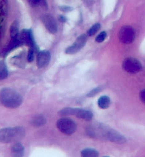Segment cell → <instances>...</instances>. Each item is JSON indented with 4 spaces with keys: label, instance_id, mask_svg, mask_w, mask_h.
Wrapping results in <instances>:
<instances>
[{
    "label": "cell",
    "instance_id": "obj_3",
    "mask_svg": "<svg viewBox=\"0 0 145 157\" xmlns=\"http://www.w3.org/2000/svg\"><path fill=\"white\" fill-rule=\"evenodd\" d=\"M25 129L22 127L0 129V143L3 144L18 142L25 137Z\"/></svg>",
    "mask_w": 145,
    "mask_h": 157
},
{
    "label": "cell",
    "instance_id": "obj_1",
    "mask_svg": "<svg viewBox=\"0 0 145 157\" xmlns=\"http://www.w3.org/2000/svg\"><path fill=\"white\" fill-rule=\"evenodd\" d=\"M86 133L90 137L98 140L108 141L117 144H123L127 140L116 130L103 123H94L86 129Z\"/></svg>",
    "mask_w": 145,
    "mask_h": 157
},
{
    "label": "cell",
    "instance_id": "obj_22",
    "mask_svg": "<svg viewBox=\"0 0 145 157\" xmlns=\"http://www.w3.org/2000/svg\"><path fill=\"white\" fill-rule=\"evenodd\" d=\"M34 53L35 50L30 48V49L28 50V55H27V61L28 62H32L34 59Z\"/></svg>",
    "mask_w": 145,
    "mask_h": 157
},
{
    "label": "cell",
    "instance_id": "obj_17",
    "mask_svg": "<svg viewBox=\"0 0 145 157\" xmlns=\"http://www.w3.org/2000/svg\"><path fill=\"white\" fill-rule=\"evenodd\" d=\"M82 157H97L99 156V152L92 148H86L81 152Z\"/></svg>",
    "mask_w": 145,
    "mask_h": 157
},
{
    "label": "cell",
    "instance_id": "obj_7",
    "mask_svg": "<svg viewBox=\"0 0 145 157\" xmlns=\"http://www.w3.org/2000/svg\"><path fill=\"white\" fill-rule=\"evenodd\" d=\"M119 39L121 43L131 44L134 41L135 38V29L131 26L125 25L121 27L119 32Z\"/></svg>",
    "mask_w": 145,
    "mask_h": 157
},
{
    "label": "cell",
    "instance_id": "obj_14",
    "mask_svg": "<svg viewBox=\"0 0 145 157\" xmlns=\"http://www.w3.org/2000/svg\"><path fill=\"white\" fill-rule=\"evenodd\" d=\"M21 44V42L19 39V37L15 38V39H11L10 42L8 44L6 48L5 49H4V51L2 52L3 55L4 56L7 55V54L10 52L11 50H13L16 48L19 47Z\"/></svg>",
    "mask_w": 145,
    "mask_h": 157
},
{
    "label": "cell",
    "instance_id": "obj_25",
    "mask_svg": "<svg viewBox=\"0 0 145 157\" xmlns=\"http://www.w3.org/2000/svg\"><path fill=\"white\" fill-rule=\"evenodd\" d=\"M29 1H30L31 4L36 5L39 4L40 0H29Z\"/></svg>",
    "mask_w": 145,
    "mask_h": 157
},
{
    "label": "cell",
    "instance_id": "obj_18",
    "mask_svg": "<svg viewBox=\"0 0 145 157\" xmlns=\"http://www.w3.org/2000/svg\"><path fill=\"white\" fill-rule=\"evenodd\" d=\"M9 71L7 66L4 61H0V80L7 78Z\"/></svg>",
    "mask_w": 145,
    "mask_h": 157
},
{
    "label": "cell",
    "instance_id": "obj_19",
    "mask_svg": "<svg viewBox=\"0 0 145 157\" xmlns=\"http://www.w3.org/2000/svg\"><path fill=\"white\" fill-rule=\"evenodd\" d=\"M101 27V25L100 23H96L92 25L87 31V35L89 36H92L99 31Z\"/></svg>",
    "mask_w": 145,
    "mask_h": 157
},
{
    "label": "cell",
    "instance_id": "obj_21",
    "mask_svg": "<svg viewBox=\"0 0 145 157\" xmlns=\"http://www.w3.org/2000/svg\"><path fill=\"white\" fill-rule=\"evenodd\" d=\"M107 35L106 32L105 31H102L101 33H100L98 36L96 37L95 41L97 43H103V41L106 39Z\"/></svg>",
    "mask_w": 145,
    "mask_h": 157
},
{
    "label": "cell",
    "instance_id": "obj_20",
    "mask_svg": "<svg viewBox=\"0 0 145 157\" xmlns=\"http://www.w3.org/2000/svg\"><path fill=\"white\" fill-rule=\"evenodd\" d=\"M102 87L100 86H98L96 88H95L94 89H92L91 91H90L88 94H87V97H94L96 96L97 94L98 93L102 90Z\"/></svg>",
    "mask_w": 145,
    "mask_h": 157
},
{
    "label": "cell",
    "instance_id": "obj_16",
    "mask_svg": "<svg viewBox=\"0 0 145 157\" xmlns=\"http://www.w3.org/2000/svg\"><path fill=\"white\" fill-rule=\"evenodd\" d=\"M19 24L17 21H14L11 24L10 29V33L11 39L17 38L19 36Z\"/></svg>",
    "mask_w": 145,
    "mask_h": 157
},
{
    "label": "cell",
    "instance_id": "obj_11",
    "mask_svg": "<svg viewBox=\"0 0 145 157\" xmlns=\"http://www.w3.org/2000/svg\"><path fill=\"white\" fill-rule=\"evenodd\" d=\"M50 52L46 50L40 51L38 54L36 63L37 66L39 68H43L46 67L49 64L50 61Z\"/></svg>",
    "mask_w": 145,
    "mask_h": 157
},
{
    "label": "cell",
    "instance_id": "obj_13",
    "mask_svg": "<svg viewBox=\"0 0 145 157\" xmlns=\"http://www.w3.org/2000/svg\"><path fill=\"white\" fill-rule=\"evenodd\" d=\"M46 118L42 115H36L31 118L30 121V124L35 127H40L46 124Z\"/></svg>",
    "mask_w": 145,
    "mask_h": 157
},
{
    "label": "cell",
    "instance_id": "obj_15",
    "mask_svg": "<svg viewBox=\"0 0 145 157\" xmlns=\"http://www.w3.org/2000/svg\"><path fill=\"white\" fill-rule=\"evenodd\" d=\"M111 104V99L107 96H102L99 97L98 100V105L102 109H106L108 108Z\"/></svg>",
    "mask_w": 145,
    "mask_h": 157
},
{
    "label": "cell",
    "instance_id": "obj_12",
    "mask_svg": "<svg viewBox=\"0 0 145 157\" xmlns=\"http://www.w3.org/2000/svg\"><path fill=\"white\" fill-rule=\"evenodd\" d=\"M11 154L14 157H23L25 153V147L19 142H15L11 147Z\"/></svg>",
    "mask_w": 145,
    "mask_h": 157
},
{
    "label": "cell",
    "instance_id": "obj_10",
    "mask_svg": "<svg viewBox=\"0 0 145 157\" xmlns=\"http://www.w3.org/2000/svg\"><path fill=\"white\" fill-rule=\"evenodd\" d=\"M42 21L46 28L50 33L52 34L56 33L57 31V25L56 21L52 15L50 14L44 15L42 17Z\"/></svg>",
    "mask_w": 145,
    "mask_h": 157
},
{
    "label": "cell",
    "instance_id": "obj_8",
    "mask_svg": "<svg viewBox=\"0 0 145 157\" xmlns=\"http://www.w3.org/2000/svg\"><path fill=\"white\" fill-rule=\"evenodd\" d=\"M19 40L22 44H25L28 46L33 48L34 50H38V47L36 44L35 39L33 35L32 30L24 29L22 31L20 35Z\"/></svg>",
    "mask_w": 145,
    "mask_h": 157
},
{
    "label": "cell",
    "instance_id": "obj_24",
    "mask_svg": "<svg viewBox=\"0 0 145 157\" xmlns=\"http://www.w3.org/2000/svg\"><path fill=\"white\" fill-rule=\"evenodd\" d=\"M139 98L142 102L144 104L145 102V90L143 89L142 90L139 94Z\"/></svg>",
    "mask_w": 145,
    "mask_h": 157
},
{
    "label": "cell",
    "instance_id": "obj_9",
    "mask_svg": "<svg viewBox=\"0 0 145 157\" xmlns=\"http://www.w3.org/2000/svg\"><path fill=\"white\" fill-rule=\"evenodd\" d=\"M86 42L87 36L85 34H82L78 37L72 45L67 48L65 50V53L67 54H75L78 53L85 47Z\"/></svg>",
    "mask_w": 145,
    "mask_h": 157
},
{
    "label": "cell",
    "instance_id": "obj_23",
    "mask_svg": "<svg viewBox=\"0 0 145 157\" xmlns=\"http://www.w3.org/2000/svg\"><path fill=\"white\" fill-rule=\"evenodd\" d=\"M59 9L61 11H63V12H70L71 11L73 10V9L70 6H65V5H63V6H61L59 7Z\"/></svg>",
    "mask_w": 145,
    "mask_h": 157
},
{
    "label": "cell",
    "instance_id": "obj_6",
    "mask_svg": "<svg viewBox=\"0 0 145 157\" xmlns=\"http://www.w3.org/2000/svg\"><path fill=\"white\" fill-rule=\"evenodd\" d=\"M123 68L130 74H137L142 70L141 62L135 58H127L123 63Z\"/></svg>",
    "mask_w": 145,
    "mask_h": 157
},
{
    "label": "cell",
    "instance_id": "obj_2",
    "mask_svg": "<svg viewBox=\"0 0 145 157\" xmlns=\"http://www.w3.org/2000/svg\"><path fill=\"white\" fill-rule=\"evenodd\" d=\"M0 102L5 107L16 109L22 104L23 97L15 89L4 88L0 90Z\"/></svg>",
    "mask_w": 145,
    "mask_h": 157
},
{
    "label": "cell",
    "instance_id": "obj_5",
    "mask_svg": "<svg viewBox=\"0 0 145 157\" xmlns=\"http://www.w3.org/2000/svg\"><path fill=\"white\" fill-rule=\"evenodd\" d=\"M56 125L61 132L67 136L73 135L77 130L76 123L69 118H60L57 121Z\"/></svg>",
    "mask_w": 145,
    "mask_h": 157
},
{
    "label": "cell",
    "instance_id": "obj_4",
    "mask_svg": "<svg viewBox=\"0 0 145 157\" xmlns=\"http://www.w3.org/2000/svg\"><path fill=\"white\" fill-rule=\"evenodd\" d=\"M61 117L73 115L86 121H91L93 118V113L91 111L77 107H65L58 112Z\"/></svg>",
    "mask_w": 145,
    "mask_h": 157
},
{
    "label": "cell",
    "instance_id": "obj_26",
    "mask_svg": "<svg viewBox=\"0 0 145 157\" xmlns=\"http://www.w3.org/2000/svg\"><path fill=\"white\" fill-rule=\"evenodd\" d=\"M59 20L61 22H65V21H66V18L64 17V16H62V15H60V17H59Z\"/></svg>",
    "mask_w": 145,
    "mask_h": 157
}]
</instances>
